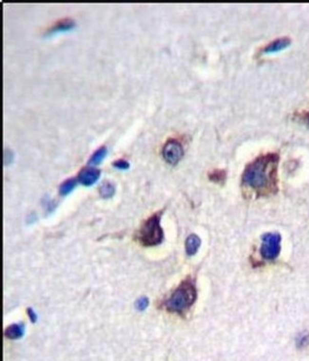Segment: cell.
Instances as JSON below:
<instances>
[{"instance_id": "obj_6", "label": "cell", "mask_w": 309, "mask_h": 361, "mask_svg": "<svg viewBox=\"0 0 309 361\" xmlns=\"http://www.w3.org/2000/svg\"><path fill=\"white\" fill-rule=\"evenodd\" d=\"M100 177V171L95 167H85L78 174V181L85 186H91Z\"/></svg>"}, {"instance_id": "obj_9", "label": "cell", "mask_w": 309, "mask_h": 361, "mask_svg": "<svg viewBox=\"0 0 309 361\" xmlns=\"http://www.w3.org/2000/svg\"><path fill=\"white\" fill-rule=\"evenodd\" d=\"M25 334V325L23 323H15L10 325L5 330L4 335L9 339H19Z\"/></svg>"}, {"instance_id": "obj_3", "label": "cell", "mask_w": 309, "mask_h": 361, "mask_svg": "<svg viewBox=\"0 0 309 361\" xmlns=\"http://www.w3.org/2000/svg\"><path fill=\"white\" fill-rule=\"evenodd\" d=\"M163 211H159L150 217L141 229L139 230L137 239L144 246H156L164 240V231L161 227V217Z\"/></svg>"}, {"instance_id": "obj_19", "label": "cell", "mask_w": 309, "mask_h": 361, "mask_svg": "<svg viewBox=\"0 0 309 361\" xmlns=\"http://www.w3.org/2000/svg\"><path fill=\"white\" fill-rule=\"evenodd\" d=\"M27 313H28V315H29V317H30V320L32 321V322H35L37 321L36 313L33 311V309H28V310H27Z\"/></svg>"}, {"instance_id": "obj_8", "label": "cell", "mask_w": 309, "mask_h": 361, "mask_svg": "<svg viewBox=\"0 0 309 361\" xmlns=\"http://www.w3.org/2000/svg\"><path fill=\"white\" fill-rule=\"evenodd\" d=\"M75 27V21L72 18H63L56 21L53 26L49 29V33L67 32Z\"/></svg>"}, {"instance_id": "obj_4", "label": "cell", "mask_w": 309, "mask_h": 361, "mask_svg": "<svg viewBox=\"0 0 309 361\" xmlns=\"http://www.w3.org/2000/svg\"><path fill=\"white\" fill-rule=\"evenodd\" d=\"M282 237L279 233H266L262 238L260 253L263 259L273 261L280 255Z\"/></svg>"}, {"instance_id": "obj_11", "label": "cell", "mask_w": 309, "mask_h": 361, "mask_svg": "<svg viewBox=\"0 0 309 361\" xmlns=\"http://www.w3.org/2000/svg\"><path fill=\"white\" fill-rule=\"evenodd\" d=\"M108 153V148L106 146H100L97 151H94L92 153L91 159L89 160V164H98L104 160Z\"/></svg>"}, {"instance_id": "obj_7", "label": "cell", "mask_w": 309, "mask_h": 361, "mask_svg": "<svg viewBox=\"0 0 309 361\" xmlns=\"http://www.w3.org/2000/svg\"><path fill=\"white\" fill-rule=\"evenodd\" d=\"M291 44V39L290 37H280L277 39L273 40L270 42L266 46L263 47L261 50V52L263 53H273L283 51L285 48L290 46Z\"/></svg>"}, {"instance_id": "obj_10", "label": "cell", "mask_w": 309, "mask_h": 361, "mask_svg": "<svg viewBox=\"0 0 309 361\" xmlns=\"http://www.w3.org/2000/svg\"><path fill=\"white\" fill-rule=\"evenodd\" d=\"M201 246V239L195 235L191 234L188 237L186 241V252L189 256H194Z\"/></svg>"}, {"instance_id": "obj_13", "label": "cell", "mask_w": 309, "mask_h": 361, "mask_svg": "<svg viewBox=\"0 0 309 361\" xmlns=\"http://www.w3.org/2000/svg\"><path fill=\"white\" fill-rule=\"evenodd\" d=\"M114 192H115V186L111 182L103 183L99 188V194L101 197L104 198V199L112 197Z\"/></svg>"}, {"instance_id": "obj_2", "label": "cell", "mask_w": 309, "mask_h": 361, "mask_svg": "<svg viewBox=\"0 0 309 361\" xmlns=\"http://www.w3.org/2000/svg\"><path fill=\"white\" fill-rule=\"evenodd\" d=\"M197 299V289L194 281L188 278L178 286L164 302V307L171 312L184 315Z\"/></svg>"}, {"instance_id": "obj_12", "label": "cell", "mask_w": 309, "mask_h": 361, "mask_svg": "<svg viewBox=\"0 0 309 361\" xmlns=\"http://www.w3.org/2000/svg\"><path fill=\"white\" fill-rule=\"evenodd\" d=\"M77 184V180L74 178L68 179L65 182H63L59 187L60 194L62 196H66L69 193H71L72 191L75 188Z\"/></svg>"}, {"instance_id": "obj_16", "label": "cell", "mask_w": 309, "mask_h": 361, "mask_svg": "<svg viewBox=\"0 0 309 361\" xmlns=\"http://www.w3.org/2000/svg\"><path fill=\"white\" fill-rule=\"evenodd\" d=\"M149 304H150L149 299L146 298V296H142V298H140V299L137 300V302L135 303V306H136V308L139 311H144V310L148 308Z\"/></svg>"}, {"instance_id": "obj_5", "label": "cell", "mask_w": 309, "mask_h": 361, "mask_svg": "<svg viewBox=\"0 0 309 361\" xmlns=\"http://www.w3.org/2000/svg\"><path fill=\"white\" fill-rule=\"evenodd\" d=\"M162 155L168 164L175 165L184 156V147L176 139H170L163 146Z\"/></svg>"}, {"instance_id": "obj_18", "label": "cell", "mask_w": 309, "mask_h": 361, "mask_svg": "<svg viewBox=\"0 0 309 361\" xmlns=\"http://www.w3.org/2000/svg\"><path fill=\"white\" fill-rule=\"evenodd\" d=\"M297 116H298V118L300 119L303 123H304L305 125H308L309 126V111H305V112L298 113Z\"/></svg>"}, {"instance_id": "obj_17", "label": "cell", "mask_w": 309, "mask_h": 361, "mask_svg": "<svg viewBox=\"0 0 309 361\" xmlns=\"http://www.w3.org/2000/svg\"><path fill=\"white\" fill-rule=\"evenodd\" d=\"M113 166L117 169L121 171H126L130 167V163L128 161H126L125 159H119L113 162Z\"/></svg>"}, {"instance_id": "obj_14", "label": "cell", "mask_w": 309, "mask_h": 361, "mask_svg": "<svg viewBox=\"0 0 309 361\" xmlns=\"http://www.w3.org/2000/svg\"><path fill=\"white\" fill-rule=\"evenodd\" d=\"M226 171L224 169H214L209 173V178L216 184H223L226 179Z\"/></svg>"}, {"instance_id": "obj_1", "label": "cell", "mask_w": 309, "mask_h": 361, "mask_svg": "<svg viewBox=\"0 0 309 361\" xmlns=\"http://www.w3.org/2000/svg\"><path fill=\"white\" fill-rule=\"evenodd\" d=\"M280 156L270 152L260 155L245 165L242 175L244 186L255 191L257 197L274 195L278 192V165Z\"/></svg>"}, {"instance_id": "obj_15", "label": "cell", "mask_w": 309, "mask_h": 361, "mask_svg": "<svg viewBox=\"0 0 309 361\" xmlns=\"http://www.w3.org/2000/svg\"><path fill=\"white\" fill-rule=\"evenodd\" d=\"M297 347L299 349L305 348L309 345V330L304 331L298 335L296 338Z\"/></svg>"}]
</instances>
